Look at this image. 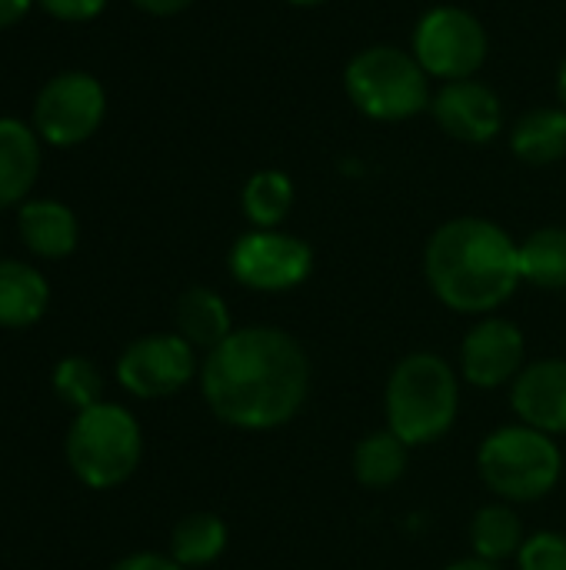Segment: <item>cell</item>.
I'll use <instances>...</instances> for the list:
<instances>
[{
	"mask_svg": "<svg viewBox=\"0 0 566 570\" xmlns=\"http://www.w3.org/2000/svg\"><path fill=\"white\" fill-rule=\"evenodd\" d=\"M200 394L210 414L237 431H277L310 397L304 344L274 324L237 327L200 361Z\"/></svg>",
	"mask_w": 566,
	"mask_h": 570,
	"instance_id": "obj_1",
	"label": "cell"
},
{
	"mask_svg": "<svg viewBox=\"0 0 566 570\" xmlns=\"http://www.w3.org/2000/svg\"><path fill=\"white\" fill-rule=\"evenodd\" d=\"M424 277L447 311L467 317L497 314L524 284L520 240L487 217L444 220L424 247Z\"/></svg>",
	"mask_w": 566,
	"mask_h": 570,
	"instance_id": "obj_2",
	"label": "cell"
},
{
	"mask_svg": "<svg viewBox=\"0 0 566 570\" xmlns=\"http://www.w3.org/2000/svg\"><path fill=\"white\" fill-rule=\"evenodd\" d=\"M460 371L437 351L400 357L384 387L387 428L407 448L444 441L460 414Z\"/></svg>",
	"mask_w": 566,
	"mask_h": 570,
	"instance_id": "obj_3",
	"label": "cell"
},
{
	"mask_svg": "<svg viewBox=\"0 0 566 570\" xmlns=\"http://www.w3.org/2000/svg\"><path fill=\"white\" fill-rule=\"evenodd\" d=\"M477 474L497 501L534 504L557 491L564 478V451L557 438L530 424H504L484 438Z\"/></svg>",
	"mask_w": 566,
	"mask_h": 570,
	"instance_id": "obj_4",
	"label": "cell"
},
{
	"mask_svg": "<svg viewBox=\"0 0 566 570\" xmlns=\"http://www.w3.org/2000/svg\"><path fill=\"white\" fill-rule=\"evenodd\" d=\"M63 458L83 488L113 491L123 481H130L140 468L143 458L140 421L127 407L113 401H100L73 414L63 438Z\"/></svg>",
	"mask_w": 566,
	"mask_h": 570,
	"instance_id": "obj_5",
	"label": "cell"
},
{
	"mask_svg": "<svg viewBox=\"0 0 566 570\" xmlns=\"http://www.w3.org/2000/svg\"><path fill=\"white\" fill-rule=\"evenodd\" d=\"M344 90L350 104L380 124H400L430 110V77L414 57L397 43H370L347 60Z\"/></svg>",
	"mask_w": 566,
	"mask_h": 570,
	"instance_id": "obj_6",
	"label": "cell"
},
{
	"mask_svg": "<svg viewBox=\"0 0 566 570\" xmlns=\"http://www.w3.org/2000/svg\"><path fill=\"white\" fill-rule=\"evenodd\" d=\"M410 50L430 80L450 83V80L477 77V70L487 63L490 37L474 10L457 3H440L417 20Z\"/></svg>",
	"mask_w": 566,
	"mask_h": 570,
	"instance_id": "obj_7",
	"label": "cell"
},
{
	"mask_svg": "<svg viewBox=\"0 0 566 570\" xmlns=\"http://www.w3.org/2000/svg\"><path fill=\"white\" fill-rule=\"evenodd\" d=\"M107 117V90L87 70H63L50 77L37 100L30 127L50 147H77L90 140Z\"/></svg>",
	"mask_w": 566,
	"mask_h": 570,
	"instance_id": "obj_8",
	"label": "cell"
},
{
	"mask_svg": "<svg viewBox=\"0 0 566 570\" xmlns=\"http://www.w3.org/2000/svg\"><path fill=\"white\" fill-rule=\"evenodd\" d=\"M230 277L257 294H287L314 274V247L280 227L240 234L227 254Z\"/></svg>",
	"mask_w": 566,
	"mask_h": 570,
	"instance_id": "obj_9",
	"label": "cell"
},
{
	"mask_svg": "<svg viewBox=\"0 0 566 570\" xmlns=\"http://www.w3.org/2000/svg\"><path fill=\"white\" fill-rule=\"evenodd\" d=\"M117 384L137 401H163L180 394L197 374V351L177 334H143L117 357Z\"/></svg>",
	"mask_w": 566,
	"mask_h": 570,
	"instance_id": "obj_10",
	"label": "cell"
},
{
	"mask_svg": "<svg viewBox=\"0 0 566 570\" xmlns=\"http://www.w3.org/2000/svg\"><path fill=\"white\" fill-rule=\"evenodd\" d=\"M527 367V341L524 331L497 314L477 317V324L460 341L457 371L464 384L477 391H497L520 377Z\"/></svg>",
	"mask_w": 566,
	"mask_h": 570,
	"instance_id": "obj_11",
	"label": "cell"
},
{
	"mask_svg": "<svg viewBox=\"0 0 566 570\" xmlns=\"http://www.w3.org/2000/svg\"><path fill=\"white\" fill-rule=\"evenodd\" d=\"M430 114L437 127L460 144H490L494 137H500L507 120L497 90L477 77L440 83L430 100Z\"/></svg>",
	"mask_w": 566,
	"mask_h": 570,
	"instance_id": "obj_12",
	"label": "cell"
},
{
	"mask_svg": "<svg viewBox=\"0 0 566 570\" xmlns=\"http://www.w3.org/2000/svg\"><path fill=\"white\" fill-rule=\"evenodd\" d=\"M510 407L520 424L550 438L566 434V357H540L510 384Z\"/></svg>",
	"mask_w": 566,
	"mask_h": 570,
	"instance_id": "obj_13",
	"label": "cell"
},
{
	"mask_svg": "<svg viewBox=\"0 0 566 570\" xmlns=\"http://www.w3.org/2000/svg\"><path fill=\"white\" fill-rule=\"evenodd\" d=\"M17 230L23 247L40 257V261H63L77 250L80 240V224L77 214L50 197L40 200H23L17 210Z\"/></svg>",
	"mask_w": 566,
	"mask_h": 570,
	"instance_id": "obj_14",
	"label": "cell"
},
{
	"mask_svg": "<svg viewBox=\"0 0 566 570\" xmlns=\"http://www.w3.org/2000/svg\"><path fill=\"white\" fill-rule=\"evenodd\" d=\"M40 137L17 117H0V210L27 200L40 177Z\"/></svg>",
	"mask_w": 566,
	"mask_h": 570,
	"instance_id": "obj_15",
	"label": "cell"
},
{
	"mask_svg": "<svg viewBox=\"0 0 566 570\" xmlns=\"http://www.w3.org/2000/svg\"><path fill=\"white\" fill-rule=\"evenodd\" d=\"M173 331L193 351L207 354L217 344H224L237 327H234L227 301L214 287H187L177 297V307H173Z\"/></svg>",
	"mask_w": 566,
	"mask_h": 570,
	"instance_id": "obj_16",
	"label": "cell"
},
{
	"mask_svg": "<svg viewBox=\"0 0 566 570\" xmlns=\"http://www.w3.org/2000/svg\"><path fill=\"white\" fill-rule=\"evenodd\" d=\"M50 304L47 277L23 261H0V327L3 331H27L33 327Z\"/></svg>",
	"mask_w": 566,
	"mask_h": 570,
	"instance_id": "obj_17",
	"label": "cell"
},
{
	"mask_svg": "<svg viewBox=\"0 0 566 570\" xmlns=\"http://www.w3.org/2000/svg\"><path fill=\"white\" fill-rule=\"evenodd\" d=\"M407 468H410V448L390 428L367 431L354 444L350 471H354V481L360 488H367V491H387V488H394L397 481H404Z\"/></svg>",
	"mask_w": 566,
	"mask_h": 570,
	"instance_id": "obj_18",
	"label": "cell"
},
{
	"mask_svg": "<svg viewBox=\"0 0 566 570\" xmlns=\"http://www.w3.org/2000/svg\"><path fill=\"white\" fill-rule=\"evenodd\" d=\"M510 150L530 167H550L566 157V107L527 110L510 127Z\"/></svg>",
	"mask_w": 566,
	"mask_h": 570,
	"instance_id": "obj_19",
	"label": "cell"
},
{
	"mask_svg": "<svg viewBox=\"0 0 566 570\" xmlns=\"http://www.w3.org/2000/svg\"><path fill=\"white\" fill-rule=\"evenodd\" d=\"M524 541H527V534H524L520 514L507 501L484 504L470 518V548H474V558L504 564V561H510V558L520 554Z\"/></svg>",
	"mask_w": 566,
	"mask_h": 570,
	"instance_id": "obj_20",
	"label": "cell"
},
{
	"mask_svg": "<svg viewBox=\"0 0 566 570\" xmlns=\"http://www.w3.org/2000/svg\"><path fill=\"white\" fill-rule=\"evenodd\" d=\"M297 200V187L290 180V174L267 167L247 177L244 190H240V210L250 220V227L257 230H274L280 227Z\"/></svg>",
	"mask_w": 566,
	"mask_h": 570,
	"instance_id": "obj_21",
	"label": "cell"
},
{
	"mask_svg": "<svg viewBox=\"0 0 566 570\" xmlns=\"http://www.w3.org/2000/svg\"><path fill=\"white\" fill-rule=\"evenodd\" d=\"M227 524L210 511L183 514L170 531V558L183 570L207 568L227 551Z\"/></svg>",
	"mask_w": 566,
	"mask_h": 570,
	"instance_id": "obj_22",
	"label": "cell"
},
{
	"mask_svg": "<svg viewBox=\"0 0 566 570\" xmlns=\"http://www.w3.org/2000/svg\"><path fill=\"white\" fill-rule=\"evenodd\" d=\"M520 277L540 291H566V227H537L520 240Z\"/></svg>",
	"mask_w": 566,
	"mask_h": 570,
	"instance_id": "obj_23",
	"label": "cell"
},
{
	"mask_svg": "<svg viewBox=\"0 0 566 570\" xmlns=\"http://www.w3.org/2000/svg\"><path fill=\"white\" fill-rule=\"evenodd\" d=\"M50 387H53L57 401L77 414L103 401V374L90 357H80V354L57 361V367L50 374Z\"/></svg>",
	"mask_w": 566,
	"mask_h": 570,
	"instance_id": "obj_24",
	"label": "cell"
},
{
	"mask_svg": "<svg viewBox=\"0 0 566 570\" xmlns=\"http://www.w3.org/2000/svg\"><path fill=\"white\" fill-rule=\"evenodd\" d=\"M520 570H566V534L560 531H537L524 541L517 554Z\"/></svg>",
	"mask_w": 566,
	"mask_h": 570,
	"instance_id": "obj_25",
	"label": "cell"
},
{
	"mask_svg": "<svg viewBox=\"0 0 566 570\" xmlns=\"http://www.w3.org/2000/svg\"><path fill=\"white\" fill-rule=\"evenodd\" d=\"M33 3H40L47 17L63 20V23H87L100 17L107 7V0H33Z\"/></svg>",
	"mask_w": 566,
	"mask_h": 570,
	"instance_id": "obj_26",
	"label": "cell"
},
{
	"mask_svg": "<svg viewBox=\"0 0 566 570\" xmlns=\"http://www.w3.org/2000/svg\"><path fill=\"white\" fill-rule=\"evenodd\" d=\"M110 570H183L170 554H157V551H137L127 554L120 561H113Z\"/></svg>",
	"mask_w": 566,
	"mask_h": 570,
	"instance_id": "obj_27",
	"label": "cell"
},
{
	"mask_svg": "<svg viewBox=\"0 0 566 570\" xmlns=\"http://www.w3.org/2000/svg\"><path fill=\"white\" fill-rule=\"evenodd\" d=\"M133 7H140L143 13H150V17H177V13H183L193 0H130Z\"/></svg>",
	"mask_w": 566,
	"mask_h": 570,
	"instance_id": "obj_28",
	"label": "cell"
},
{
	"mask_svg": "<svg viewBox=\"0 0 566 570\" xmlns=\"http://www.w3.org/2000/svg\"><path fill=\"white\" fill-rule=\"evenodd\" d=\"M30 7L33 0H0V30H10L13 23H20Z\"/></svg>",
	"mask_w": 566,
	"mask_h": 570,
	"instance_id": "obj_29",
	"label": "cell"
},
{
	"mask_svg": "<svg viewBox=\"0 0 566 570\" xmlns=\"http://www.w3.org/2000/svg\"><path fill=\"white\" fill-rule=\"evenodd\" d=\"M444 570H504V564H494V561H484V558H460L454 564H447Z\"/></svg>",
	"mask_w": 566,
	"mask_h": 570,
	"instance_id": "obj_30",
	"label": "cell"
},
{
	"mask_svg": "<svg viewBox=\"0 0 566 570\" xmlns=\"http://www.w3.org/2000/svg\"><path fill=\"white\" fill-rule=\"evenodd\" d=\"M557 97H560V104L566 107V57L564 63H560V73H557Z\"/></svg>",
	"mask_w": 566,
	"mask_h": 570,
	"instance_id": "obj_31",
	"label": "cell"
},
{
	"mask_svg": "<svg viewBox=\"0 0 566 570\" xmlns=\"http://www.w3.org/2000/svg\"><path fill=\"white\" fill-rule=\"evenodd\" d=\"M290 7H320V3H327V0H287Z\"/></svg>",
	"mask_w": 566,
	"mask_h": 570,
	"instance_id": "obj_32",
	"label": "cell"
}]
</instances>
